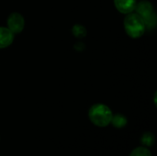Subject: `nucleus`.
Returning <instances> with one entry per match:
<instances>
[{
    "label": "nucleus",
    "mask_w": 157,
    "mask_h": 156,
    "mask_svg": "<svg viewBox=\"0 0 157 156\" xmlns=\"http://www.w3.org/2000/svg\"><path fill=\"white\" fill-rule=\"evenodd\" d=\"M113 113L105 104L98 103L93 105L88 111V118L91 122L98 127H106L110 124Z\"/></svg>",
    "instance_id": "obj_1"
},
{
    "label": "nucleus",
    "mask_w": 157,
    "mask_h": 156,
    "mask_svg": "<svg viewBox=\"0 0 157 156\" xmlns=\"http://www.w3.org/2000/svg\"><path fill=\"white\" fill-rule=\"evenodd\" d=\"M124 29L126 33L132 39L142 37L145 30V24L137 13H129L124 18Z\"/></svg>",
    "instance_id": "obj_2"
},
{
    "label": "nucleus",
    "mask_w": 157,
    "mask_h": 156,
    "mask_svg": "<svg viewBox=\"0 0 157 156\" xmlns=\"http://www.w3.org/2000/svg\"><path fill=\"white\" fill-rule=\"evenodd\" d=\"M134 10H136V13L143 18L147 29H153L155 28L157 22L156 15L152 3L147 0H143L136 4Z\"/></svg>",
    "instance_id": "obj_3"
},
{
    "label": "nucleus",
    "mask_w": 157,
    "mask_h": 156,
    "mask_svg": "<svg viewBox=\"0 0 157 156\" xmlns=\"http://www.w3.org/2000/svg\"><path fill=\"white\" fill-rule=\"evenodd\" d=\"M7 28L14 33H20L25 27V19L23 16L17 12L11 13L7 17Z\"/></svg>",
    "instance_id": "obj_4"
},
{
    "label": "nucleus",
    "mask_w": 157,
    "mask_h": 156,
    "mask_svg": "<svg viewBox=\"0 0 157 156\" xmlns=\"http://www.w3.org/2000/svg\"><path fill=\"white\" fill-rule=\"evenodd\" d=\"M114 4L118 11L122 14H129L134 11L137 1L136 0H114Z\"/></svg>",
    "instance_id": "obj_5"
},
{
    "label": "nucleus",
    "mask_w": 157,
    "mask_h": 156,
    "mask_svg": "<svg viewBox=\"0 0 157 156\" xmlns=\"http://www.w3.org/2000/svg\"><path fill=\"white\" fill-rule=\"evenodd\" d=\"M14 33L5 27H0V49L10 46L14 41Z\"/></svg>",
    "instance_id": "obj_6"
},
{
    "label": "nucleus",
    "mask_w": 157,
    "mask_h": 156,
    "mask_svg": "<svg viewBox=\"0 0 157 156\" xmlns=\"http://www.w3.org/2000/svg\"><path fill=\"white\" fill-rule=\"evenodd\" d=\"M110 123H111L114 127L121 129V128H123V127H125V126L127 125L128 120H127V118H126L124 115H122V114H115V115L112 116V119H111Z\"/></svg>",
    "instance_id": "obj_7"
},
{
    "label": "nucleus",
    "mask_w": 157,
    "mask_h": 156,
    "mask_svg": "<svg viewBox=\"0 0 157 156\" xmlns=\"http://www.w3.org/2000/svg\"><path fill=\"white\" fill-rule=\"evenodd\" d=\"M72 32L77 39H83L86 36V29L80 24H75L72 29Z\"/></svg>",
    "instance_id": "obj_8"
},
{
    "label": "nucleus",
    "mask_w": 157,
    "mask_h": 156,
    "mask_svg": "<svg viewBox=\"0 0 157 156\" xmlns=\"http://www.w3.org/2000/svg\"><path fill=\"white\" fill-rule=\"evenodd\" d=\"M155 135L152 132H145L144 134H143V136L141 138V143L145 147L153 146L154 143H155Z\"/></svg>",
    "instance_id": "obj_9"
},
{
    "label": "nucleus",
    "mask_w": 157,
    "mask_h": 156,
    "mask_svg": "<svg viewBox=\"0 0 157 156\" xmlns=\"http://www.w3.org/2000/svg\"><path fill=\"white\" fill-rule=\"evenodd\" d=\"M130 156H152V154L150 150L147 147L144 146H140L135 148L132 153Z\"/></svg>",
    "instance_id": "obj_10"
}]
</instances>
